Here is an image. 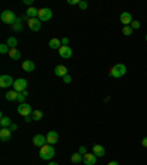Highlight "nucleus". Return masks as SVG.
Wrapping results in <instances>:
<instances>
[{"instance_id":"obj_10","label":"nucleus","mask_w":147,"mask_h":165,"mask_svg":"<svg viewBox=\"0 0 147 165\" xmlns=\"http://www.w3.org/2000/svg\"><path fill=\"white\" fill-rule=\"evenodd\" d=\"M15 84V80L12 78L11 75H2L0 77V85L2 87H11Z\"/></svg>"},{"instance_id":"obj_38","label":"nucleus","mask_w":147,"mask_h":165,"mask_svg":"<svg viewBox=\"0 0 147 165\" xmlns=\"http://www.w3.org/2000/svg\"><path fill=\"white\" fill-rule=\"evenodd\" d=\"M9 128H11L12 131H15V130H18V125H16V124H12L11 127H9Z\"/></svg>"},{"instance_id":"obj_42","label":"nucleus","mask_w":147,"mask_h":165,"mask_svg":"<svg viewBox=\"0 0 147 165\" xmlns=\"http://www.w3.org/2000/svg\"><path fill=\"white\" fill-rule=\"evenodd\" d=\"M146 41H147V35H146Z\"/></svg>"},{"instance_id":"obj_2","label":"nucleus","mask_w":147,"mask_h":165,"mask_svg":"<svg viewBox=\"0 0 147 165\" xmlns=\"http://www.w3.org/2000/svg\"><path fill=\"white\" fill-rule=\"evenodd\" d=\"M55 148L51 146V144H44L43 148H41V150H40V158L44 161H49L51 159L53 156H55Z\"/></svg>"},{"instance_id":"obj_37","label":"nucleus","mask_w":147,"mask_h":165,"mask_svg":"<svg viewBox=\"0 0 147 165\" xmlns=\"http://www.w3.org/2000/svg\"><path fill=\"white\" fill-rule=\"evenodd\" d=\"M24 3H25V5H28L29 7H31V5H33V0H24Z\"/></svg>"},{"instance_id":"obj_33","label":"nucleus","mask_w":147,"mask_h":165,"mask_svg":"<svg viewBox=\"0 0 147 165\" xmlns=\"http://www.w3.org/2000/svg\"><path fill=\"white\" fill-rule=\"evenodd\" d=\"M87 2H79V7H81V9H87Z\"/></svg>"},{"instance_id":"obj_34","label":"nucleus","mask_w":147,"mask_h":165,"mask_svg":"<svg viewBox=\"0 0 147 165\" xmlns=\"http://www.w3.org/2000/svg\"><path fill=\"white\" fill-rule=\"evenodd\" d=\"M68 5H79V0H68Z\"/></svg>"},{"instance_id":"obj_19","label":"nucleus","mask_w":147,"mask_h":165,"mask_svg":"<svg viewBox=\"0 0 147 165\" xmlns=\"http://www.w3.org/2000/svg\"><path fill=\"white\" fill-rule=\"evenodd\" d=\"M18 91H15V90H9L7 93L5 94V97H6V100H9V102H13V100H16L18 99Z\"/></svg>"},{"instance_id":"obj_25","label":"nucleus","mask_w":147,"mask_h":165,"mask_svg":"<svg viewBox=\"0 0 147 165\" xmlns=\"http://www.w3.org/2000/svg\"><path fill=\"white\" fill-rule=\"evenodd\" d=\"M6 44L9 46L11 49H15V47L18 46V40L15 39V37H9V39H7V43H6Z\"/></svg>"},{"instance_id":"obj_8","label":"nucleus","mask_w":147,"mask_h":165,"mask_svg":"<svg viewBox=\"0 0 147 165\" xmlns=\"http://www.w3.org/2000/svg\"><path fill=\"white\" fill-rule=\"evenodd\" d=\"M28 27L33 31H40L41 30V21L38 18H31V19H28Z\"/></svg>"},{"instance_id":"obj_14","label":"nucleus","mask_w":147,"mask_h":165,"mask_svg":"<svg viewBox=\"0 0 147 165\" xmlns=\"http://www.w3.org/2000/svg\"><path fill=\"white\" fill-rule=\"evenodd\" d=\"M85 165H96L97 162V156L94 154H85L84 155V161H82Z\"/></svg>"},{"instance_id":"obj_27","label":"nucleus","mask_w":147,"mask_h":165,"mask_svg":"<svg viewBox=\"0 0 147 165\" xmlns=\"http://www.w3.org/2000/svg\"><path fill=\"white\" fill-rule=\"evenodd\" d=\"M31 117H33V120L34 121H40L41 118H43V112H41V111H34Z\"/></svg>"},{"instance_id":"obj_24","label":"nucleus","mask_w":147,"mask_h":165,"mask_svg":"<svg viewBox=\"0 0 147 165\" xmlns=\"http://www.w3.org/2000/svg\"><path fill=\"white\" fill-rule=\"evenodd\" d=\"M71 161H72L74 164H79V162H82V161H84V156H82L81 154H72Z\"/></svg>"},{"instance_id":"obj_29","label":"nucleus","mask_w":147,"mask_h":165,"mask_svg":"<svg viewBox=\"0 0 147 165\" xmlns=\"http://www.w3.org/2000/svg\"><path fill=\"white\" fill-rule=\"evenodd\" d=\"M9 50H11V49H9V46H7V44H5V43H3V44H0V53H3V55H5V53H9Z\"/></svg>"},{"instance_id":"obj_39","label":"nucleus","mask_w":147,"mask_h":165,"mask_svg":"<svg viewBox=\"0 0 147 165\" xmlns=\"http://www.w3.org/2000/svg\"><path fill=\"white\" fill-rule=\"evenodd\" d=\"M31 118H33L31 115H29V117H25V122H29V121H31Z\"/></svg>"},{"instance_id":"obj_6","label":"nucleus","mask_w":147,"mask_h":165,"mask_svg":"<svg viewBox=\"0 0 147 165\" xmlns=\"http://www.w3.org/2000/svg\"><path fill=\"white\" fill-rule=\"evenodd\" d=\"M27 80L25 78H19V80H15V84H13V90L18 91V93H22V91L27 90Z\"/></svg>"},{"instance_id":"obj_11","label":"nucleus","mask_w":147,"mask_h":165,"mask_svg":"<svg viewBox=\"0 0 147 165\" xmlns=\"http://www.w3.org/2000/svg\"><path fill=\"white\" fill-rule=\"evenodd\" d=\"M46 139H47V144H51V146H53V144H56L57 140H59V134H57L56 131H49Z\"/></svg>"},{"instance_id":"obj_31","label":"nucleus","mask_w":147,"mask_h":165,"mask_svg":"<svg viewBox=\"0 0 147 165\" xmlns=\"http://www.w3.org/2000/svg\"><path fill=\"white\" fill-rule=\"evenodd\" d=\"M71 81H72V78H71L69 75H65V77H63V83H66V84H69Z\"/></svg>"},{"instance_id":"obj_17","label":"nucleus","mask_w":147,"mask_h":165,"mask_svg":"<svg viewBox=\"0 0 147 165\" xmlns=\"http://www.w3.org/2000/svg\"><path fill=\"white\" fill-rule=\"evenodd\" d=\"M93 154L96 155L97 158H102V156H105V148H103L102 144H96L93 148Z\"/></svg>"},{"instance_id":"obj_36","label":"nucleus","mask_w":147,"mask_h":165,"mask_svg":"<svg viewBox=\"0 0 147 165\" xmlns=\"http://www.w3.org/2000/svg\"><path fill=\"white\" fill-rule=\"evenodd\" d=\"M141 146L143 148H147V137H144V139L141 140Z\"/></svg>"},{"instance_id":"obj_20","label":"nucleus","mask_w":147,"mask_h":165,"mask_svg":"<svg viewBox=\"0 0 147 165\" xmlns=\"http://www.w3.org/2000/svg\"><path fill=\"white\" fill-rule=\"evenodd\" d=\"M25 15H27L29 19H31V18H35V16L38 18V9H35L34 6H31V7L27 9V13H25Z\"/></svg>"},{"instance_id":"obj_23","label":"nucleus","mask_w":147,"mask_h":165,"mask_svg":"<svg viewBox=\"0 0 147 165\" xmlns=\"http://www.w3.org/2000/svg\"><path fill=\"white\" fill-rule=\"evenodd\" d=\"M0 125H2V128L3 127H11L12 125V121L9 117H5V115H2V120H0Z\"/></svg>"},{"instance_id":"obj_7","label":"nucleus","mask_w":147,"mask_h":165,"mask_svg":"<svg viewBox=\"0 0 147 165\" xmlns=\"http://www.w3.org/2000/svg\"><path fill=\"white\" fill-rule=\"evenodd\" d=\"M33 144L38 146V148H43L44 144H47V139L43 134H37V136L33 137Z\"/></svg>"},{"instance_id":"obj_41","label":"nucleus","mask_w":147,"mask_h":165,"mask_svg":"<svg viewBox=\"0 0 147 165\" xmlns=\"http://www.w3.org/2000/svg\"><path fill=\"white\" fill-rule=\"evenodd\" d=\"M49 165H59V164H56V162H49Z\"/></svg>"},{"instance_id":"obj_5","label":"nucleus","mask_w":147,"mask_h":165,"mask_svg":"<svg viewBox=\"0 0 147 165\" xmlns=\"http://www.w3.org/2000/svg\"><path fill=\"white\" fill-rule=\"evenodd\" d=\"M33 108H31V105L29 103H19V106H18V114L22 115V117H29V115H33Z\"/></svg>"},{"instance_id":"obj_12","label":"nucleus","mask_w":147,"mask_h":165,"mask_svg":"<svg viewBox=\"0 0 147 165\" xmlns=\"http://www.w3.org/2000/svg\"><path fill=\"white\" fill-rule=\"evenodd\" d=\"M119 19H121V22L124 24V27H127V25H131V22H132V15L130 12H122Z\"/></svg>"},{"instance_id":"obj_32","label":"nucleus","mask_w":147,"mask_h":165,"mask_svg":"<svg viewBox=\"0 0 147 165\" xmlns=\"http://www.w3.org/2000/svg\"><path fill=\"white\" fill-rule=\"evenodd\" d=\"M78 154H81L82 156H84V155L87 154V149H85L84 146H81V148H79V150H78Z\"/></svg>"},{"instance_id":"obj_35","label":"nucleus","mask_w":147,"mask_h":165,"mask_svg":"<svg viewBox=\"0 0 147 165\" xmlns=\"http://www.w3.org/2000/svg\"><path fill=\"white\" fill-rule=\"evenodd\" d=\"M69 40H68V37H63L62 39V46H68Z\"/></svg>"},{"instance_id":"obj_1","label":"nucleus","mask_w":147,"mask_h":165,"mask_svg":"<svg viewBox=\"0 0 147 165\" xmlns=\"http://www.w3.org/2000/svg\"><path fill=\"white\" fill-rule=\"evenodd\" d=\"M110 77H113V78H121V77H124L125 74H127V66H125L124 63H116L115 66H112L110 68Z\"/></svg>"},{"instance_id":"obj_13","label":"nucleus","mask_w":147,"mask_h":165,"mask_svg":"<svg viewBox=\"0 0 147 165\" xmlns=\"http://www.w3.org/2000/svg\"><path fill=\"white\" fill-rule=\"evenodd\" d=\"M59 55H60V57H63V59H69V57L72 56V49H71L69 46H62V47L59 49Z\"/></svg>"},{"instance_id":"obj_4","label":"nucleus","mask_w":147,"mask_h":165,"mask_svg":"<svg viewBox=\"0 0 147 165\" xmlns=\"http://www.w3.org/2000/svg\"><path fill=\"white\" fill-rule=\"evenodd\" d=\"M51 16H53V12L49 7H43V9H38V19L41 22H46V21H50Z\"/></svg>"},{"instance_id":"obj_30","label":"nucleus","mask_w":147,"mask_h":165,"mask_svg":"<svg viewBox=\"0 0 147 165\" xmlns=\"http://www.w3.org/2000/svg\"><path fill=\"white\" fill-rule=\"evenodd\" d=\"M130 27H131L132 30H138L140 27H141V24H140V21H132Z\"/></svg>"},{"instance_id":"obj_21","label":"nucleus","mask_w":147,"mask_h":165,"mask_svg":"<svg viewBox=\"0 0 147 165\" xmlns=\"http://www.w3.org/2000/svg\"><path fill=\"white\" fill-rule=\"evenodd\" d=\"M9 56H11L13 61H19V59H21V52L18 50L16 47H15V49H11V50H9Z\"/></svg>"},{"instance_id":"obj_22","label":"nucleus","mask_w":147,"mask_h":165,"mask_svg":"<svg viewBox=\"0 0 147 165\" xmlns=\"http://www.w3.org/2000/svg\"><path fill=\"white\" fill-rule=\"evenodd\" d=\"M12 30H13V31H16V33L22 31V18H18L16 21H15V24L12 25Z\"/></svg>"},{"instance_id":"obj_15","label":"nucleus","mask_w":147,"mask_h":165,"mask_svg":"<svg viewBox=\"0 0 147 165\" xmlns=\"http://www.w3.org/2000/svg\"><path fill=\"white\" fill-rule=\"evenodd\" d=\"M55 74L56 77H65V75H68V68L66 66H63V65H57L56 68H55Z\"/></svg>"},{"instance_id":"obj_28","label":"nucleus","mask_w":147,"mask_h":165,"mask_svg":"<svg viewBox=\"0 0 147 165\" xmlns=\"http://www.w3.org/2000/svg\"><path fill=\"white\" fill-rule=\"evenodd\" d=\"M132 31H134V30L131 28L130 25H127V27H124V28H122V33H124V35H131V34H132Z\"/></svg>"},{"instance_id":"obj_40","label":"nucleus","mask_w":147,"mask_h":165,"mask_svg":"<svg viewBox=\"0 0 147 165\" xmlns=\"http://www.w3.org/2000/svg\"><path fill=\"white\" fill-rule=\"evenodd\" d=\"M108 165H119V164H118V162H116V161H112V162H109Z\"/></svg>"},{"instance_id":"obj_26","label":"nucleus","mask_w":147,"mask_h":165,"mask_svg":"<svg viewBox=\"0 0 147 165\" xmlns=\"http://www.w3.org/2000/svg\"><path fill=\"white\" fill-rule=\"evenodd\" d=\"M27 96H28V91L25 90V91H22V93H19V94H18V102L19 103H25V99H27Z\"/></svg>"},{"instance_id":"obj_9","label":"nucleus","mask_w":147,"mask_h":165,"mask_svg":"<svg viewBox=\"0 0 147 165\" xmlns=\"http://www.w3.org/2000/svg\"><path fill=\"white\" fill-rule=\"evenodd\" d=\"M11 137H12V130L9 127H3L0 130V139H2V142H9Z\"/></svg>"},{"instance_id":"obj_18","label":"nucleus","mask_w":147,"mask_h":165,"mask_svg":"<svg viewBox=\"0 0 147 165\" xmlns=\"http://www.w3.org/2000/svg\"><path fill=\"white\" fill-rule=\"evenodd\" d=\"M49 47L50 49H60L62 47V40H59V39H51L50 41H49Z\"/></svg>"},{"instance_id":"obj_16","label":"nucleus","mask_w":147,"mask_h":165,"mask_svg":"<svg viewBox=\"0 0 147 165\" xmlns=\"http://www.w3.org/2000/svg\"><path fill=\"white\" fill-rule=\"evenodd\" d=\"M22 69L25 72H33L35 69V63L33 61H24L22 62Z\"/></svg>"},{"instance_id":"obj_3","label":"nucleus","mask_w":147,"mask_h":165,"mask_svg":"<svg viewBox=\"0 0 147 165\" xmlns=\"http://www.w3.org/2000/svg\"><path fill=\"white\" fill-rule=\"evenodd\" d=\"M0 18H2V21H3L5 24H11V25H13L15 21L18 19L16 15H15V12H12V11H3Z\"/></svg>"}]
</instances>
